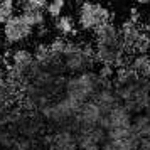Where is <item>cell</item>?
<instances>
[{"instance_id": "6da1fadb", "label": "cell", "mask_w": 150, "mask_h": 150, "mask_svg": "<svg viewBox=\"0 0 150 150\" xmlns=\"http://www.w3.org/2000/svg\"><path fill=\"white\" fill-rule=\"evenodd\" d=\"M111 22L110 10L100 2H81L78 12V24L83 30H96Z\"/></svg>"}, {"instance_id": "7a4b0ae2", "label": "cell", "mask_w": 150, "mask_h": 150, "mask_svg": "<svg viewBox=\"0 0 150 150\" xmlns=\"http://www.w3.org/2000/svg\"><path fill=\"white\" fill-rule=\"evenodd\" d=\"M4 35L8 44H17V42L25 41L32 35V27L21 17V14L12 15L5 24H4Z\"/></svg>"}, {"instance_id": "3957f363", "label": "cell", "mask_w": 150, "mask_h": 150, "mask_svg": "<svg viewBox=\"0 0 150 150\" xmlns=\"http://www.w3.org/2000/svg\"><path fill=\"white\" fill-rule=\"evenodd\" d=\"M95 35L98 46H103V47H118L120 46V30L116 29L113 22H108L101 27H98L95 30Z\"/></svg>"}, {"instance_id": "277c9868", "label": "cell", "mask_w": 150, "mask_h": 150, "mask_svg": "<svg viewBox=\"0 0 150 150\" xmlns=\"http://www.w3.org/2000/svg\"><path fill=\"white\" fill-rule=\"evenodd\" d=\"M21 17L27 22L32 29H34V27H42V25H44V22H46V14H44V10L30 7L29 4H25V2H22Z\"/></svg>"}, {"instance_id": "5b68a950", "label": "cell", "mask_w": 150, "mask_h": 150, "mask_svg": "<svg viewBox=\"0 0 150 150\" xmlns=\"http://www.w3.org/2000/svg\"><path fill=\"white\" fill-rule=\"evenodd\" d=\"M54 29L61 34V37L66 35H74L76 34V27H74V21L71 15H61L57 17L54 22Z\"/></svg>"}, {"instance_id": "8992f818", "label": "cell", "mask_w": 150, "mask_h": 150, "mask_svg": "<svg viewBox=\"0 0 150 150\" xmlns=\"http://www.w3.org/2000/svg\"><path fill=\"white\" fill-rule=\"evenodd\" d=\"M132 71L142 76H150V56L137 54L132 61Z\"/></svg>"}, {"instance_id": "52a82bcc", "label": "cell", "mask_w": 150, "mask_h": 150, "mask_svg": "<svg viewBox=\"0 0 150 150\" xmlns=\"http://www.w3.org/2000/svg\"><path fill=\"white\" fill-rule=\"evenodd\" d=\"M12 59H14L15 69H25L32 62V54L27 49H19V51H15L12 54Z\"/></svg>"}, {"instance_id": "ba28073f", "label": "cell", "mask_w": 150, "mask_h": 150, "mask_svg": "<svg viewBox=\"0 0 150 150\" xmlns=\"http://www.w3.org/2000/svg\"><path fill=\"white\" fill-rule=\"evenodd\" d=\"M64 5H66V0H49L47 7H46V12H47L49 17L57 19V17H61L62 15Z\"/></svg>"}, {"instance_id": "9c48e42d", "label": "cell", "mask_w": 150, "mask_h": 150, "mask_svg": "<svg viewBox=\"0 0 150 150\" xmlns=\"http://www.w3.org/2000/svg\"><path fill=\"white\" fill-rule=\"evenodd\" d=\"M12 15H14V0H2L0 2V24H5Z\"/></svg>"}, {"instance_id": "30bf717a", "label": "cell", "mask_w": 150, "mask_h": 150, "mask_svg": "<svg viewBox=\"0 0 150 150\" xmlns=\"http://www.w3.org/2000/svg\"><path fill=\"white\" fill-rule=\"evenodd\" d=\"M51 57H52V52L49 49V44H39L37 49H35V59L44 62V61H47V59H51Z\"/></svg>"}, {"instance_id": "8fae6325", "label": "cell", "mask_w": 150, "mask_h": 150, "mask_svg": "<svg viewBox=\"0 0 150 150\" xmlns=\"http://www.w3.org/2000/svg\"><path fill=\"white\" fill-rule=\"evenodd\" d=\"M25 4H29L30 7H34V8H41V10H44V8L47 7V4H49V0H24Z\"/></svg>"}, {"instance_id": "7c38bea8", "label": "cell", "mask_w": 150, "mask_h": 150, "mask_svg": "<svg viewBox=\"0 0 150 150\" xmlns=\"http://www.w3.org/2000/svg\"><path fill=\"white\" fill-rule=\"evenodd\" d=\"M83 2H95V0H83Z\"/></svg>"}, {"instance_id": "4fadbf2b", "label": "cell", "mask_w": 150, "mask_h": 150, "mask_svg": "<svg viewBox=\"0 0 150 150\" xmlns=\"http://www.w3.org/2000/svg\"><path fill=\"white\" fill-rule=\"evenodd\" d=\"M111 2H118V0H111Z\"/></svg>"}, {"instance_id": "5bb4252c", "label": "cell", "mask_w": 150, "mask_h": 150, "mask_svg": "<svg viewBox=\"0 0 150 150\" xmlns=\"http://www.w3.org/2000/svg\"><path fill=\"white\" fill-rule=\"evenodd\" d=\"M0 2H2V0H0Z\"/></svg>"}]
</instances>
